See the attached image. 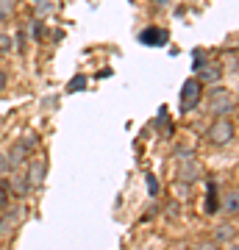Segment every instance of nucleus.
<instances>
[{
    "mask_svg": "<svg viewBox=\"0 0 239 250\" xmlns=\"http://www.w3.org/2000/svg\"><path fill=\"white\" fill-rule=\"evenodd\" d=\"M206 139L212 145H231L234 139H237V125L231 123L228 117H220V120H214L212 123V128L206 131Z\"/></svg>",
    "mask_w": 239,
    "mask_h": 250,
    "instance_id": "1",
    "label": "nucleus"
},
{
    "mask_svg": "<svg viewBox=\"0 0 239 250\" xmlns=\"http://www.w3.org/2000/svg\"><path fill=\"white\" fill-rule=\"evenodd\" d=\"M209 111H214V114L220 117H228L234 108H237V98L231 95L228 89H220V86H214L212 92H209Z\"/></svg>",
    "mask_w": 239,
    "mask_h": 250,
    "instance_id": "2",
    "label": "nucleus"
},
{
    "mask_svg": "<svg viewBox=\"0 0 239 250\" xmlns=\"http://www.w3.org/2000/svg\"><path fill=\"white\" fill-rule=\"evenodd\" d=\"M200 98H203V86L195 78L184 81V86H181V111H195Z\"/></svg>",
    "mask_w": 239,
    "mask_h": 250,
    "instance_id": "3",
    "label": "nucleus"
},
{
    "mask_svg": "<svg viewBox=\"0 0 239 250\" xmlns=\"http://www.w3.org/2000/svg\"><path fill=\"white\" fill-rule=\"evenodd\" d=\"M167 39H170V34L167 31H161V28H145V31L139 34V42L142 45H151V47L167 45Z\"/></svg>",
    "mask_w": 239,
    "mask_h": 250,
    "instance_id": "4",
    "label": "nucleus"
},
{
    "mask_svg": "<svg viewBox=\"0 0 239 250\" xmlns=\"http://www.w3.org/2000/svg\"><path fill=\"white\" fill-rule=\"evenodd\" d=\"M25 156H28V142H25V139H20V142H14V147H11L9 153H6V161H9V170L20 167V164L25 161Z\"/></svg>",
    "mask_w": 239,
    "mask_h": 250,
    "instance_id": "5",
    "label": "nucleus"
},
{
    "mask_svg": "<svg viewBox=\"0 0 239 250\" xmlns=\"http://www.w3.org/2000/svg\"><path fill=\"white\" fill-rule=\"evenodd\" d=\"M222 78V70H217V67H209V64H206V67H200V70H197V83H200V86H214V83H217V81Z\"/></svg>",
    "mask_w": 239,
    "mask_h": 250,
    "instance_id": "6",
    "label": "nucleus"
},
{
    "mask_svg": "<svg viewBox=\"0 0 239 250\" xmlns=\"http://www.w3.org/2000/svg\"><path fill=\"white\" fill-rule=\"evenodd\" d=\"M28 181H31V187H42L44 181V161H31L28 164Z\"/></svg>",
    "mask_w": 239,
    "mask_h": 250,
    "instance_id": "7",
    "label": "nucleus"
},
{
    "mask_svg": "<svg viewBox=\"0 0 239 250\" xmlns=\"http://www.w3.org/2000/svg\"><path fill=\"white\" fill-rule=\"evenodd\" d=\"M9 189H14V195H17V197H25L28 189H31V181H28L25 175H11V178H9Z\"/></svg>",
    "mask_w": 239,
    "mask_h": 250,
    "instance_id": "8",
    "label": "nucleus"
},
{
    "mask_svg": "<svg viewBox=\"0 0 239 250\" xmlns=\"http://www.w3.org/2000/svg\"><path fill=\"white\" fill-rule=\"evenodd\" d=\"M181 175H184L186 181H197V178H200V167H197L195 161L189 159V161H186V167L181 170Z\"/></svg>",
    "mask_w": 239,
    "mask_h": 250,
    "instance_id": "9",
    "label": "nucleus"
},
{
    "mask_svg": "<svg viewBox=\"0 0 239 250\" xmlns=\"http://www.w3.org/2000/svg\"><path fill=\"white\" fill-rule=\"evenodd\" d=\"M225 239H234V225H220V228H217L214 242H225Z\"/></svg>",
    "mask_w": 239,
    "mask_h": 250,
    "instance_id": "10",
    "label": "nucleus"
},
{
    "mask_svg": "<svg viewBox=\"0 0 239 250\" xmlns=\"http://www.w3.org/2000/svg\"><path fill=\"white\" fill-rule=\"evenodd\" d=\"M87 86V75H75V78L70 81V86H67V92H81Z\"/></svg>",
    "mask_w": 239,
    "mask_h": 250,
    "instance_id": "11",
    "label": "nucleus"
},
{
    "mask_svg": "<svg viewBox=\"0 0 239 250\" xmlns=\"http://www.w3.org/2000/svg\"><path fill=\"white\" fill-rule=\"evenodd\" d=\"M222 206H225V211H228V214H237V192H231Z\"/></svg>",
    "mask_w": 239,
    "mask_h": 250,
    "instance_id": "12",
    "label": "nucleus"
},
{
    "mask_svg": "<svg viewBox=\"0 0 239 250\" xmlns=\"http://www.w3.org/2000/svg\"><path fill=\"white\" fill-rule=\"evenodd\" d=\"M217 208H220V203H217V197H214V192H212V195L206 197V211H209V214H214Z\"/></svg>",
    "mask_w": 239,
    "mask_h": 250,
    "instance_id": "13",
    "label": "nucleus"
},
{
    "mask_svg": "<svg viewBox=\"0 0 239 250\" xmlns=\"http://www.w3.org/2000/svg\"><path fill=\"white\" fill-rule=\"evenodd\" d=\"M9 208V187H0V211Z\"/></svg>",
    "mask_w": 239,
    "mask_h": 250,
    "instance_id": "14",
    "label": "nucleus"
},
{
    "mask_svg": "<svg viewBox=\"0 0 239 250\" xmlns=\"http://www.w3.org/2000/svg\"><path fill=\"white\" fill-rule=\"evenodd\" d=\"M148 192H151V197L159 195V181L153 178V175H148Z\"/></svg>",
    "mask_w": 239,
    "mask_h": 250,
    "instance_id": "15",
    "label": "nucleus"
},
{
    "mask_svg": "<svg viewBox=\"0 0 239 250\" xmlns=\"http://www.w3.org/2000/svg\"><path fill=\"white\" fill-rule=\"evenodd\" d=\"M11 9H14V0H0V17H6Z\"/></svg>",
    "mask_w": 239,
    "mask_h": 250,
    "instance_id": "16",
    "label": "nucleus"
},
{
    "mask_svg": "<svg viewBox=\"0 0 239 250\" xmlns=\"http://www.w3.org/2000/svg\"><path fill=\"white\" fill-rule=\"evenodd\" d=\"M195 250H220V245L217 242H200V245H195Z\"/></svg>",
    "mask_w": 239,
    "mask_h": 250,
    "instance_id": "17",
    "label": "nucleus"
},
{
    "mask_svg": "<svg viewBox=\"0 0 239 250\" xmlns=\"http://www.w3.org/2000/svg\"><path fill=\"white\" fill-rule=\"evenodd\" d=\"M31 36H34V39H39V36H42V22H39V20L31 25Z\"/></svg>",
    "mask_w": 239,
    "mask_h": 250,
    "instance_id": "18",
    "label": "nucleus"
},
{
    "mask_svg": "<svg viewBox=\"0 0 239 250\" xmlns=\"http://www.w3.org/2000/svg\"><path fill=\"white\" fill-rule=\"evenodd\" d=\"M195 70H200V67H206L203 64V50H195V64H192Z\"/></svg>",
    "mask_w": 239,
    "mask_h": 250,
    "instance_id": "19",
    "label": "nucleus"
},
{
    "mask_svg": "<svg viewBox=\"0 0 239 250\" xmlns=\"http://www.w3.org/2000/svg\"><path fill=\"white\" fill-rule=\"evenodd\" d=\"M9 172V161H6V153H0V175Z\"/></svg>",
    "mask_w": 239,
    "mask_h": 250,
    "instance_id": "20",
    "label": "nucleus"
},
{
    "mask_svg": "<svg viewBox=\"0 0 239 250\" xmlns=\"http://www.w3.org/2000/svg\"><path fill=\"white\" fill-rule=\"evenodd\" d=\"M175 189H178V195H181V200H186V197H189V187H181V184H175Z\"/></svg>",
    "mask_w": 239,
    "mask_h": 250,
    "instance_id": "21",
    "label": "nucleus"
},
{
    "mask_svg": "<svg viewBox=\"0 0 239 250\" xmlns=\"http://www.w3.org/2000/svg\"><path fill=\"white\" fill-rule=\"evenodd\" d=\"M25 31H20V34H17V47H20V50H22V47H25Z\"/></svg>",
    "mask_w": 239,
    "mask_h": 250,
    "instance_id": "22",
    "label": "nucleus"
},
{
    "mask_svg": "<svg viewBox=\"0 0 239 250\" xmlns=\"http://www.w3.org/2000/svg\"><path fill=\"white\" fill-rule=\"evenodd\" d=\"M0 89H6V72L0 70Z\"/></svg>",
    "mask_w": 239,
    "mask_h": 250,
    "instance_id": "23",
    "label": "nucleus"
},
{
    "mask_svg": "<svg viewBox=\"0 0 239 250\" xmlns=\"http://www.w3.org/2000/svg\"><path fill=\"white\" fill-rule=\"evenodd\" d=\"M153 3H161V6H167L170 0H153Z\"/></svg>",
    "mask_w": 239,
    "mask_h": 250,
    "instance_id": "24",
    "label": "nucleus"
},
{
    "mask_svg": "<svg viewBox=\"0 0 239 250\" xmlns=\"http://www.w3.org/2000/svg\"><path fill=\"white\" fill-rule=\"evenodd\" d=\"M231 250H239V248H237V245H231Z\"/></svg>",
    "mask_w": 239,
    "mask_h": 250,
    "instance_id": "25",
    "label": "nucleus"
},
{
    "mask_svg": "<svg viewBox=\"0 0 239 250\" xmlns=\"http://www.w3.org/2000/svg\"><path fill=\"white\" fill-rule=\"evenodd\" d=\"M0 233H3V223H0Z\"/></svg>",
    "mask_w": 239,
    "mask_h": 250,
    "instance_id": "26",
    "label": "nucleus"
},
{
    "mask_svg": "<svg viewBox=\"0 0 239 250\" xmlns=\"http://www.w3.org/2000/svg\"><path fill=\"white\" fill-rule=\"evenodd\" d=\"M36 3H44V0H36Z\"/></svg>",
    "mask_w": 239,
    "mask_h": 250,
    "instance_id": "27",
    "label": "nucleus"
}]
</instances>
